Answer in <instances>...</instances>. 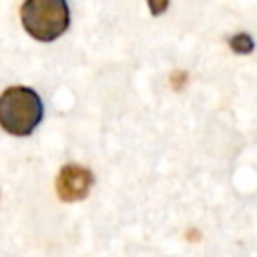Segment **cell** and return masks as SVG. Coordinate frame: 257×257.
Returning <instances> with one entry per match:
<instances>
[{
    "mask_svg": "<svg viewBox=\"0 0 257 257\" xmlns=\"http://www.w3.org/2000/svg\"><path fill=\"white\" fill-rule=\"evenodd\" d=\"M229 46L233 48V52H251L253 50V40L249 34L241 32V34H235L233 38H229Z\"/></svg>",
    "mask_w": 257,
    "mask_h": 257,
    "instance_id": "4",
    "label": "cell"
},
{
    "mask_svg": "<svg viewBox=\"0 0 257 257\" xmlns=\"http://www.w3.org/2000/svg\"><path fill=\"white\" fill-rule=\"evenodd\" d=\"M24 30L40 40L50 42L56 40L70 22V12L66 0H26L20 10Z\"/></svg>",
    "mask_w": 257,
    "mask_h": 257,
    "instance_id": "2",
    "label": "cell"
},
{
    "mask_svg": "<svg viewBox=\"0 0 257 257\" xmlns=\"http://www.w3.org/2000/svg\"><path fill=\"white\" fill-rule=\"evenodd\" d=\"M92 183H94V177L90 169L80 165H66L60 169L56 177V193L60 201H66V203L82 201L90 193Z\"/></svg>",
    "mask_w": 257,
    "mask_h": 257,
    "instance_id": "3",
    "label": "cell"
},
{
    "mask_svg": "<svg viewBox=\"0 0 257 257\" xmlns=\"http://www.w3.org/2000/svg\"><path fill=\"white\" fill-rule=\"evenodd\" d=\"M42 120V100L26 86H10L0 94V126L16 137L30 135Z\"/></svg>",
    "mask_w": 257,
    "mask_h": 257,
    "instance_id": "1",
    "label": "cell"
},
{
    "mask_svg": "<svg viewBox=\"0 0 257 257\" xmlns=\"http://www.w3.org/2000/svg\"><path fill=\"white\" fill-rule=\"evenodd\" d=\"M147 4H149L151 14H153V16H159V14H163V12L167 10L169 0H147Z\"/></svg>",
    "mask_w": 257,
    "mask_h": 257,
    "instance_id": "5",
    "label": "cell"
}]
</instances>
